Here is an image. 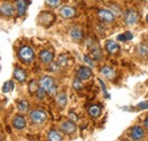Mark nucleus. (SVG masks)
Listing matches in <instances>:
<instances>
[{"instance_id": "nucleus-38", "label": "nucleus", "mask_w": 148, "mask_h": 141, "mask_svg": "<svg viewBox=\"0 0 148 141\" xmlns=\"http://www.w3.org/2000/svg\"><path fill=\"white\" fill-rule=\"evenodd\" d=\"M146 21H147V22H148V15H147V16H146Z\"/></svg>"}, {"instance_id": "nucleus-12", "label": "nucleus", "mask_w": 148, "mask_h": 141, "mask_svg": "<svg viewBox=\"0 0 148 141\" xmlns=\"http://www.w3.org/2000/svg\"><path fill=\"white\" fill-rule=\"evenodd\" d=\"M29 3H30V2H29L27 0H16L15 6H16V9H17V13H18L19 16H23V15L25 14Z\"/></svg>"}, {"instance_id": "nucleus-29", "label": "nucleus", "mask_w": 148, "mask_h": 141, "mask_svg": "<svg viewBox=\"0 0 148 141\" xmlns=\"http://www.w3.org/2000/svg\"><path fill=\"white\" fill-rule=\"evenodd\" d=\"M37 98L38 99H40V100H42V99H45V97H46V93H47V91L45 90L43 88H41V87H39V89L37 90Z\"/></svg>"}, {"instance_id": "nucleus-26", "label": "nucleus", "mask_w": 148, "mask_h": 141, "mask_svg": "<svg viewBox=\"0 0 148 141\" xmlns=\"http://www.w3.org/2000/svg\"><path fill=\"white\" fill-rule=\"evenodd\" d=\"M38 89H39L38 82L34 81V80H32V81L29 83V91H30V93H36Z\"/></svg>"}, {"instance_id": "nucleus-7", "label": "nucleus", "mask_w": 148, "mask_h": 141, "mask_svg": "<svg viewBox=\"0 0 148 141\" xmlns=\"http://www.w3.org/2000/svg\"><path fill=\"white\" fill-rule=\"evenodd\" d=\"M59 14L64 18H73L76 15V10H75V8L71 7V6H64L60 8Z\"/></svg>"}, {"instance_id": "nucleus-13", "label": "nucleus", "mask_w": 148, "mask_h": 141, "mask_svg": "<svg viewBox=\"0 0 148 141\" xmlns=\"http://www.w3.org/2000/svg\"><path fill=\"white\" fill-rule=\"evenodd\" d=\"M39 57H40L41 62L45 63V64H50L53 62V59H54V55L49 50H42L39 55Z\"/></svg>"}, {"instance_id": "nucleus-3", "label": "nucleus", "mask_w": 148, "mask_h": 141, "mask_svg": "<svg viewBox=\"0 0 148 141\" xmlns=\"http://www.w3.org/2000/svg\"><path fill=\"white\" fill-rule=\"evenodd\" d=\"M30 118L33 123L42 124L47 120V113L41 110V109H34L30 113Z\"/></svg>"}, {"instance_id": "nucleus-32", "label": "nucleus", "mask_w": 148, "mask_h": 141, "mask_svg": "<svg viewBox=\"0 0 148 141\" xmlns=\"http://www.w3.org/2000/svg\"><path fill=\"white\" fill-rule=\"evenodd\" d=\"M73 88L75 90H81V89L83 88V86H82V83H81V80H79V79H76L75 81L73 82Z\"/></svg>"}, {"instance_id": "nucleus-17", "label": "nucleus", "mask_w": 148, "mask_h": 141, "mask_svg": "<svg viewBox=\"0 0 148 141\" xmlns=\"http://www.w3.org/2000/svg\"><path fill=\"white\" fill-rule=\"evenodd\" d=\"M71 36H72V39H73L74 41L80 42L83 39V33H82V31L79 27H74V29L71 30Z\"/></svg>"}, {"instance_id": "nucleus-23", "label": "nucleus", "mask_w": 148, "mask_h": 141, "mask_svg": "<svg viewBox=\"0 0 148 141\" xmlns=\"http://www.w3.org/2000/svg\"><path fill=\"white\" fill-rule=\"evenodd\" d=\"M89 47H90V46H89ZM90 49H91V55H92L93 59H100V57H101V51H100L99 47L95 44L93 47H90Z\"/></svg>"}, {"instance_id": "nucleus-16", "label": "nucleus", "mask_w": 148, "mask_h": 141, "mask_svg": "<svg viewBox=\"0 0 148 141\" xmlns=\"http://www.w3.org/2000/svg\"><path fill=\"white\" fill-rule=\"evenodd\" d=\"M119 49H120V46L117 42L112 41V40L106 42V50L110 53H115L116 51H119Z\"/></svg>"}, {"instance_id": "nucleus-34", "label": "nucleus", "mask_w": 148, "mask_h": 141, "mask_svg": "<svg viewBox=\"0 0 148 141\" xmlns=\"http://www.w3.org/2000/svg\"><path fill=\"white\" fill-rule=\"evenodd\" d=\"M84 62H86L87 64H89V66H90V67L95 66V63H93L92 59H91L89 56H84Z\"/></svg>"}, {"instance_id": "nucleus-14", "label": "nucleus", "mask_w": 148, "mask_h": 141, "mask_svg": "<svg viewBox=\"0 0 148 141\" xmlns=\"http://www.w3.org/2000/svg\"><path fill=\"white\" fill-rule=\"evenodd\" d=\"M13 125H14L16 129H18V130L24 129L25 125H26V121H25L24 116H22V115L15 116V118H14V121H13Z\"/></svg>"}, {"instance_id": "nucleus-22", "label": "nucleus", "mask_w": 148, "mask_h": 141, "mask_svg": "<svg viewBox=\"0 0 148 141\" xmlns=\"http://www.w3.org/2000/svg\"><path fill=\"white\" fill-rule=\"evenodd\" d=\"M89 114L92 117H98L101 114V108L99 105H92L89 107Z\"/></svg>"}, {"instance_id": "nucleus-19", "label": "nucleus", "mask_w": 148, "mask_h": 141, "mask_svg": "<svg viewBox=\"0 0 148 141\" xmlns=\"http://www.w3.org/2000/svg\"><path fill=\"white\" fill-rule=\"evenodd\" d=\"M48 140H51V141L63 140V136L57 130H50L49 133H48Z\"/></svg>"}, {"instance_id": "nucleus-31", "label": "nucleus", "mask_w": 148, "mask_h": 141, "mask_svg": "<svg viewBox=\"0 0 148 141\" xmlns=\"http://www.w3.org/2000/svg\"><path fill=\"white\" fill-rule=\"evenodd\" d=\"M98 82H99V84H100V87H101V90H103V92H104V94H105V97L106 98H110V93L107 92V90H106V87H105V84H104V82L99 79L98 80Z\"/></svg>"}, {"instance_id": "nucleus-1", "label": "nucleus", "mask_w": 148, "mask_h": 141, "mask_svg": "<svg viewBox=\"0 0 148 141\" xmlns=\"http://www.w3.org/2000/svg\"><path fill=\"white\" fill-rule=\"evenodd\" d=\"M40 87L45 89L47 91V93H49V94H55L56 90H57L55 81L50 76H43V77H41V80H40Z\"/></svg>"}, {"instance_id": "nucleus-33", "label": "nucleus", "mask_w": 148, "mask_h": 141, "mask_svg": "<svg viewBox=\"0 0 148 141\" xmlns=\"http://www.w3.org/2000/svg\"><path fill=\"white\" fill-rule=\"evenodd\" d=\"M111 8L113 9L112 13H113L114 15H120V14H121V10H120V8H119L116 5H111Z\"/></svg>"}, {"instance_id": "nucleus-15", "label": "nucleus", "mask_w": 148, "mask_h": 141, "mask_svg": "<svg viewBox=\"0 0 148 141\" xmlns=\"http://www.w3.org/2000/svg\"><path fill=\"white\" fill-rule=\"evenodd\" d=\"M14 77L18 81V82H24L26 80V73L25 70L19 68V67H16L15 70H14Z\"/></svg>"}, {"instance_id": "nucleus-2", "label": "nucleus", "mask_w": 148, "mask_h": 141, "mask_svg": "<svg viewBox=\"0 0 148 141\" xmlns=\"http://www.w3.org/2000/svg\"><path fill=\"white\" fill-rule=\"evenodd\" d=\"M18 57L24 63H31L34 60V51L31 47L24 46L18 50Z\"/></svg>"}, {"instance_id": "nucleus-39", "label": "nucleus", "mask_w": 148, "mask_h": 141, "mask_svg": "<svg viewBox=\"0 0 148 141\" xmlns=\"http://www.w3.org/2000/svg\"><path fill=\"white\" fill-rule=\"evenodd\" d=\"M0 140H2V138H1V137H0Z\"/></svg>"}, {"instance_id": "nucleus-9", "label": "nucleus", "mask_w": 148, "mask_h": 141, "mask_svg": "<svg viewBox=\"0 0 148 141\" xmlns=\"http://www.w3.org/2000/svg\"><path fill=\"white\" fill-rule=\"evenodd\" d=\"M39 21H40L41 24L50 25V24L55 21V16H54V14H51V13H47V12H45V13H41V14H40Z\"/></svg>"}, {"instance_id": "nucleus-20", "label": "nucleus", "mask_w": 148, "mask_h": 141, "mask_svg": "<svg viewBox=\"0 0 148 141\" xmlns=\"http://www.w3.org/2000/svg\"><path fill=\"white\" fill-rule=\"evenodd\" d=\"M56 101H57V105L60 106V107H64L67 103V97H66V93L65 92H60L58 93L57 98H56Z\"/></svg>"}, {"instance_id": "nucleus-21", "label": "nucleus", "mask_w": 148, "mask_h": 141, "mask_svg": "<svg viewBox=\"0 0 148 141\" xmlns=\"http://www.w3.org/2000/svg\"><path fill=\"white\" fill-rule=\"evenodd\" d=\"M137 51L141 57H148V46L146 43H139L137 47Z\"/></svg>"}, {"instance_id": "nucleus-4", "label": "nucleus", "mask_w": 148, "mask_h": 141, "mask_svg": "<svg viewBox=\"0 0 148 141\" xmlns=\"http://www.w3.org/2000/svg\"><path fill=\"white\" fill-rule=\"evenodd\" d=\"M123 18H124V22H125L127 25H133L138 22L139 15L134 9H128V10H125Z\"/></svg>"}, {"instance_id": "nucleus-25", "label": "nucleus", "mask_w": 148, "mask_h": 141, "mask_svg": "<svg viewBox=\"0 0 148 141\" xmlns=\"http://www.w3.org/2000/svg\"><path fill=\"white\" fill-rule=\"evenodd\" d=\"M14 89V82L13 81H7L3 86H2V92H9Z\"/></svg>"}, {"instance_id": "nucleus-28", "label": "nucleus", "mask_w": 148, "mask_h": 141, "mask_svg": "<svg viewBox=\"0 0 148 141\" xmlns=\"http://www.w3.org/2000/svg\"><path fill=\"white\" fill-rule=\"evenodd\" d=\"M133 38V35L131 32H125V33H123V34L119 35L117 36V40H120V41H127V40H131Z\"/></svg>"}, {"instance_id": "nucleus-36", "label": "nucleus", "mask_w": 148, "mask_h": 141, "mask_svg": "<svg viewBox=\"0 0 148 141\" xmlns=\"http://www.w3.org/2000/svg\"><path fill=\"white\" fill-rule=\"evenodd\" d=\"M138 109H148V101L140 103V104L138 105Z\"/></svg>"}, {"instance_id": "nucleus-18", "label": "nucleus", "mask_w": 148, "mask_h": 141, "mask_svg": "<svg viewBox=\"0 0 148 141\" xmlns=\"http://www.w3.org/2000/svg\"><path fill=\"white\" fill-rule=\"evenodd\" d=\"M100 72H101V74H103L106 79H108V80H113L114 76H115L114 70L111 68V67H108V66H104V67L100 70Z\"/></svg>"}, {"instance_id": "nucleus-6", "label": "nucleus", "mask_w": 148, "mask_h": 141, "mask_svg": "<svg viewBox=\"0 0 148 141\" xmlns=\"http://www.w3.org/2000/svg\"><path fill=\"white\" fill-rule=\"evenodd\" d=\"M0 13L5 16H13L15 13V7L9 2H2L0 5Z\"/></svg>"}, {"instance_id": "nucleus-37", "label": "nucleus", "mask_w": 148, "mask_h": 141, "mask_svg": "<svg viewBox=\"0 0 148 141\" xmlns=\"http://www.w3.org/2000/svg\"><path fill=\"white\" fill-rule=\"evenodd\" d=\"M144 124H145V127H146V129L148 130V117L146 118V120H145V121H144Z\"/></svg>"}, {"instance_id": "nucleus-10", "label": "nucleus", "mask_w": 148, "mask_h": 141, "mask_svg": "<svg viewBox=\"0 0 148 141\" xmlns=\"http://www.w3.org/2000/svg\"><path fill=\"white\" fill-rule=\"evenodd\" d=\"M145 137V131L143 127L140 126H134L132 130H131V139L133 140H140Z\"/></svg>"}, {"instance_id": "nucleus-27", "label": "nucleus", "mask_w": 148, "mask_h": 141, "mask_svg": "<svg viewBox=\"0 0 148 141\" xmlns=\"http://www.w3.org/2000/svg\"><path fill=\"white\" fill-rule=\"evenodd\" d=\"M57 64H58L59 66H62V67L66 66V65H67V56H66V55H60V56L58 57Z\"/></svg>"}, {"instance_id": "nucleus-24", "label": "nucleus", "mask_w": 148, "mask_h": 141, "mask_svg": "<svg viewBox=\"0 0 148 141\" xmlns=\"http://www.w3.org/2000/svg\"><path fill=\"white\" fill-rule=\"evenodd\" d=\"M29 103L26 101V100H22V101H19L18 103V109L19 112H22V113H26L27 110H29Z\"/></svg>"}, {"instance_id": "nucleus-8", "label": "nucleus", "mask_w": 148, "mask_h": 141, "mask_svg": "<svg viewBox=\"0 0 148 141\" xmlns=\"http://www.w3.org/2000/svg\"><path fill=\"white\" fill-rule=\"evenodd\" d=\"M98 16L101 18L104 22H107V23H112L114 21V18H115V15L108 9H99L98 10Z\"/></svg>"}, {"instance_id": "nucleus-35", "label": "nucleus", "mask_w": 148, "mask_h": 141, "mask_svg": "<svg viewBox=\"0 0 148 141\" xmlns=\"http://www.w3.org/2000/svg\"><path fill=\"white\" fill-rule=\"evenodd\" d=\"M69 117H70V118H71L73 122H76V121L79 120V117L76 116V114H75L74 112H70V113H69Z\"/></svg>"}, {"instance_id": "nucleus-30", "label": "nucleus", "mask_w": 148, "mask_h": 141, "mask_svg": "<svg viewBox=\"0 0 148 141\" xmlns=\"http://www.w3.org/2000/svg\"><path fill=\"white\" fill-rule=\"evenodd\" d=\"M47 1V3L49 5V6H51V7H58L59 5H60V2H62V0H46Z\"/></svg>"}, {"instance_id": "nucleus-5", "label": "nucleus", "mask_w": 148, "mask_h": 141, "mask_svg": "<svg viewBox=\"0 0 148 141\" xmlns=\"http://www.w3.org/2000/svg\"><path fill=\"white\" fill-rule=\"evenodd\" d=\"M92 75V72H91V68L88 67V66H81L79 70H77V73H76V76L79 80L81 81H84V80H88L90 79Z\"/></svg>"}, {"instance_id": "nucleus-11", "label": "nucleus", "mask_w": 148, "mask_h": 141, "mask_svg": "<svg viewBox=\"0 0 148 141\" xmlns=\"http://www.w3.org/2000/svg\"><path fill=\"white\" fill-rule=\"evenodd\" d=\"M62 131L65 132L66 134H73L76 131V126L73 123V121H67L62 124Z\"/></svg>"}]
</instances>
